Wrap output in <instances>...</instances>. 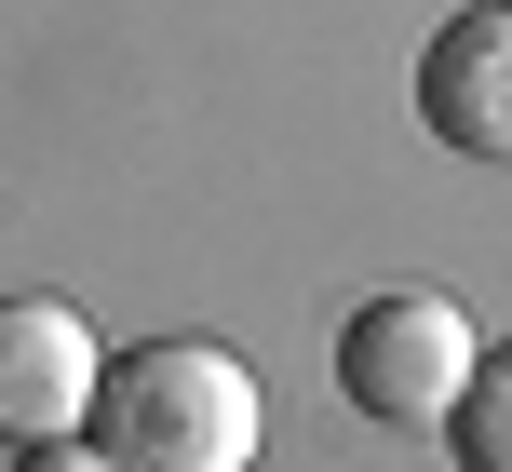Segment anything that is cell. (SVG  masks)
Instances as JSON below:
<instances>
[{
  "instance_id": "cell-5",
  "label": "cell",
  "mask_w": 512,
  "mask_h": 472,
  "mask_svg": "<svg viewBox=\"0 0 512 472\" xmlns=\"http://www.w3.org/2000/svg\"><path fill=\"white\" fill-rule=\"evenodd\" d=\"M445 446H459V472H512V338L472 351L459 405H445Z\"/></svg>"
},
{
  "instance_id": "cell-2",
  "label": "cell",
  "mask_w": 512,
  "mask_h": 472,
  "mask_svg": "<svg viewBox=\"0 0 512 472\" xmlns=\"http://www.w3.org/2000/svg\"><path fill=\"white\" fill-rule=\"evenodd\" d=\"M472 351H486V338H472L459 297L391 284V297H364V311L337 324V392H351L378 432H445V405H459Z\"/></svg>"
},
{
  "instance_id": "cell-4",
  "label": "cell",
  "mask_w": 512,
  "mask_h": 472,
  "mask_svg": "<svg viewBox=\"0 0 512 472\" xmlns=\"http://www.w3.org/2000/svg\"><path fill=\"white\" fill-rule=\"evenodd\" d=\"M418 122L472 162H512V0H472L418 41Z\"/></svg>"
},
{
  "instance_id": "cell-3",
  "label": "cell",
  "mask_w": 512,
  "mask_h": 472,
  "mask_svg": "<svg viewBox=\"0 0 512 472\" xmlns=\"http://www.w3.org/2000/svg\"><path fill=\"white\" fill-rule=\"evenodd\" d=\"M95 378H108V351H95V324L68 297H0V459L81 432L95 419Z\"/></svg>"
},
{
  "instance_id": "cell-6",
  "label": "cell",
  "mask_w": 512,
  "mask_h": 472,
  "mask_svg": "<svg viewBox=\"0 0 512 472\" xmlns=\"http://www.w3.org/2000/svg\"><path fill=\"white\" fill-rule=\"evenodd\" d=\"M14 472H122V459H108L95 432H54V446H14Z\"/></svg>"
},
{
  "instance_id": "cell-1",
  "label": "cell",
  "mask_w": 512,
  "mask_h": 472,
  "mask_svg": "<svg viewBox=\"0 0 512 472\" xmlns=\"http://www.w3.org/2000/svg\"><path fill=\"white\" fill-rule=\"evenodd\" d=\"M81 432L122 472H243L256 432H270V392H256V365L216 351V338H135V351H108Z\"/></svg>"
}]
</instances>
